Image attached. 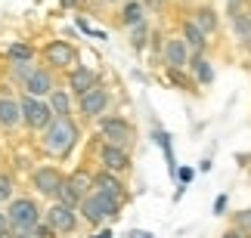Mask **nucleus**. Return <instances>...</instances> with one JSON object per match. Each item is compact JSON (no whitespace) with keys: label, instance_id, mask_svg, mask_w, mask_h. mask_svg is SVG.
Listing matches in <instances>:
<instances>
[{"label":"nucleus","instance_id":"nucleus-7","mask_svg":"<svg viewBox=\"0 0 251 238\" xmlns=\"http://www.w3.org/2000/svg\"><path fill=\"white\" fill-rule=\"evenodd\" d=\"M28 183H31V189L37 192V198L59 201V192H62V186H65V170L56 167V164H41V167L31 170Z\"/></svg>","mask_w":251,"mask_h":238},{"label":"nucleus","instance_id":"nucleus-22","mask_svg":"<svg viewBox=\"0 0 251 238\" xmlns=\"http://www.w3.org/2000/svg\"><path fill=\"white\" fill-rule=\"evenodd\" d=\"M3 56H6V62H34L41 56V50L31 41H9L3 46Z\"/></svg>","mask_w":251,"mask_h":238},{"label":"nucleus","instance_id":"nucleus-24","mask_svg":"<svg viewBox=\"0 0 251 238\" xmlns=\"http://www.w3.org/2000/svg\"><path fill=\"white\" fill-rule=\"evenodd\" d=\"M47 102H50V108H53L56 118H75V96H72L69 90L56 87L50 96H47Z\"/></svg>","mask_w":251,"mask_h":238},{"label":"nucleus","instance_id":"nucleus-28","mask_svg":"<svg viewBox=\"0 0 251 238\" xmlns=\"http://www.w3.org/2000/svg\"><path fill=\"white\" fill-rule=\"evenodd\" d=\"M34 71V62H9V81L22 87V81Z\"/></svg>","mask_w":251,"mask_h":238},{"label":"nucleus","instance_id":"nucleus-27","mask_svg":"<svg viewBox=\"0 0 251 238\" xmlns=\"http://www.w3.org/2000/svg\"><path fill=\"white\" fill-rule=\"evenodd\" d=\"M16 198V176L9 170H0V207H6Z\"/></svg>","mask_w":251,"mask_h":238},{"label":"nucleus","instance_id":"nucleus-25","mask_svg":"<svg viewBox=\"0 0 251 238\" xmlns=\"http://www.w3.org/2000/svg\"><path fill=\"white\" fill-rule=\"evenodd\" d=\"M165 81L171 84V87H177L180 93H192V96L199 93L196 81H192V74L186 68H165Z\"/></svg>","mask_w":251,"mask_h":238},{"label":"nucleus","instance_id":"nucleus-29","mask_svg":"<svg viewBox=\"0 0 251 238\" xmlns=\"http://www.w3.org/2000/svg\"><path fill=\"white\" fill-rule=\"evenodd\" d=\"M233 226H236V229L251 232V207H245V211H236V214H233Z\"/></svg>","mask_w":251,"mask_h":238},{"label":"nucleus","instance_id":"nucleus-9","mask_svg":"<svg viewBox=\"0 0 251 238\" xmlns=\"http://www.w3.org/2000/svg\"><path fill=\"white\" fill-rule=\"evenodd\" d=\"M93 192V173L84 167H75L72 173H65V186L59 192V201L69 207H81V201Z\"/></svg>","mask_w":251,"mask_h":238},{"label":"nucleus","instance_id":"nucleus-2","mask_svg":"<svg viewBox=\"0 0 251 238\" xmlns=\"http://www.w3.org/2000/svg\"><path fill=\"white\" fill-rule=\"evenodd\" d=\"M124 204H127V201L112 198V195H105V192H90V195L81 201L78 214H81V220L90 226V229H102L105 223L118 220V216L124 214Z\"/></svg>","mask_w":251,"mask_h":238},{"label":"nucleus","instance_id":"nucleus-31","mask_svg":"<svg viewBox=\"0 0 251 238\" xmlns=\"http://www.w3.org/2000/svg\"><path fill=\"white\" fill-rule=\"evenodd\" d=\"M226 207H229V195H217V198H214V214H217V216H224V214H226Z\"/></svg>","mask_w":251,"mask_h":238},{"label":"nucleus","instance_id":"nucleus-14","mask_svg":"<svg viewBox=\"0 0 251 238\" xmlns=\"http://www.w3.org/2000/svg\"><path fill=\"white\" fill-rule=\"evenodd\" d=\"M189 46L183 43L180 34H168L165 37V50H161V68H189Z\"/></svg>","mask_w":251,"mask_h":238},{"label":"nucleus","instance_id":"nucleus-3","mask_svg":"<svg viewBox=\"0 0 251 238\" xmlns=\"http://www.w3.org/2000/svg\"><path fill=\"white\" fill-rule=\"evenodd\" d=\"M96 136L109 146H118V149H133L137 146V127H133L130 118L124 115H102L96 121Z\"/></svg>","mask_w":251,"mask_h":238},{"label":"nucleus","instance_id":"nucleus-10","mask_svg":"<svg viewBox=\"0 0 251 238\" xmlns=\"http://www.w3.org/2000/svg\"><path fill=\"white\" fill-rule=\"evenodd\" d=\"M96 161H100V170H109V173H118V176H127L133 170V158L127 149H118V146H109V142H96Z\"/></svg>","mask_w":251,"mask_h":238},{"label":"nucleus","instance_id":"nucleus-21","mask_svg":"<svg viewBox=\"0 0 251 238\" xmlns=\"http://www.w3.org/2000/svg\"><path fill=\"white\" fill-rule=\"evenodd\" d=\"M186 71L192 74L196 87H211V84H214V78H217V71H214V62L208 59V53H205V56H192V59H189V68H186Z\"/></svg>","mask_w":251,"mask_h":238},{"label":"nucleus","instance_id":"nucleus-4","mask_svg":"<svg viewBox=\"0 0 251 238\" xmlns=\"http://www.w3.org/2000/svg\"><path fill=\"white\" fill-rule=\"evenodd\" d=\"M3 211L13 229H34L37 223H44V207L34 195H16Z\"/></svg>","mask_w":251,"mask_h":238},{"label":"nucleus","instance_id":"nucleus-23","mask_svg":"<svg viewBox=\"0 0 251 238\" xmlns=\"http://www.w3.org/2000/svg\"><path fill=\"white\" fill-rule=\"evenodd\" d=\"M152 139H155V146L161 149V155H165V164H168V173L174 176V179H177V158H174V142H171V133L165 130V127H158V124H155V127H152Z\"/></svg>","mask_w":251,"mask_h":238},{"label":"nucleus","instance_id":"nucleus-16","mask_svg":"<svg viewBox=\"0 0 251 238\" xmlns=\"http://www.w3.org/2000/svg\"><path fill=\"white\" fill-rule=\"evenodd\" d=\"M180 37H183V43L189 46V53H192V56H205V53H208V43H211V41H208V34L201 31V28L192 22L189 16H183V19H180Z\"/></svg>","mask_w":251,"mask_h":238},{"label":"nucleus","instance_id":"nucleus-5","mask_svg":"<svg viewBox=\"0 0 251 238\" xmlns=\"http://www.w3.org/2000/svg\"><path fill=\"white\" fill-rule=\"evenodd\" d=\"M19 108H22V127L28 133H44L56 121L50 102L34 99V96H28V93H19Z\"/></svg>","mask_w":251,"mask_h":238},{"label":"nucleus","instance_id":"nucleus-30","mask_svg":"<svg viewBox=\"0 0 251 238\" xmlns=\"http://www.w3.org/2000/svg\"><path fill=\"white\" fill-rule=\"evenodd\" d=\"M192 179H196V170H192V167H180V170H177V186L186 189Z\"/></svg>","mask_w":251,"mask_h":238},{"label":"nucleus","instance_id":"nucleus-33","mask_svg":"<svg viewBox=\"0 0 251 238\" xmlns=\"http://www.w3.org/2000/svg\"><path fill=\"white\" fill-rule=\"evenodd\" d=\"M9 229H13V226H9V220H6V211L0 207V235H6Z\"/></svg>","mask_w":251,"mask_h":238},{"label":"nucleus","instance_id":"nucleus-8","mask_svg":"<svg viewBox=\"0 0 251 238\" xmlns=\"http://www.w3.org/2000/svg\"><path fill=\"white\" fill-rule=\"evenodd\" d=\"M109 106H112L109 84H96L81 99H75V111H78V118H84V121H100L102 115H109Z\"/></svg>","mask_w":251,"mask_h":238},{"label":"nucleus","instance_id":"nucleus-1","mask_svg":"<svg viewBox=\"0 0 251 238\" xmlns=\"http://www.w3.org/2000/svg\"><path fill=\"white\" fill-rule=\"evenodd\" d=\"M78 142H81L78 118H56L50 127L41 133L37 146H41V151L50 161H65V158H72V151L78 149Z\"/></svg>","mask_w":251,"mask_h":238},{"label":"nucleus","instance_id":"nucleus-11","mask_svg":"<svg viewBox=\"0 0 251 238\" xmlns=\"http://www.w3.org/2000/svg\"><path fill=\"white\" fill-rule=\"evenodd\" d=\"M44 223L50 226L56 235H72V232H78V226H81V214H78V207H69V204H62V201H53L44 211Z\"/></svg>","mask_w":251,"mask_h":238},{"label":"nucleus","instance_id":"nucleus-17","mask_svg":"<svg viewBox=\"0 0 251 238\" xmlns=\"http://www.w3.org/2000/svg\"><path fill=\"white\" fill-rule=\"evenodd\" d=\"M189 19L208 34V41L220 34V13H217V6H211V3H196V6L189 9Z\"/></svg>","mask_w":251,"mask_h":238},{"label":"nucleus","instance_id":"nucleus-36","mask_svg":"<svg viewBox=\"0 0 251 238\" xmlns=\"http://www.w3.org/2000/svg\"><path fill=\"white\" fill-rule=\"evenodd\" d=\"M130 238H155L152 232H130Z\"/></svg>","mask_w":251,"mask_h":238},{"label":"nucleus","instance_id":"nucleus-34","mask_svg":"<svg viewBox=\"0 0 251 238\" xmlns=\"http://www.w3.org/2000/svg\"><path fill=\"white\" fill-rule=\"evenodd\" d=\"M90 238H115V235H112V229H96Z\"/></svg>","mask_w":251,"mask_h":238},{"label":"nucleus","instance_id":"nucleus-18","mask_svg":"<svg viewBox=\"0 0 251 238\" xmlns=\"http://www.w3.org/2000/svg\"><path fill=\"white\" fill-rule=\"evenodd\" d=\"M22 127V108H19V96L13 93H3L0 96V130L3 133H13Z\"/></svg>","mask_w":251,"mask_h":238},{"label":"nucleus","instance_id":"nucleus-6","mask_svg":"<svg viewBox=\"0 0 251 238\" xmlns=\"http://www.w3.org/2000/svg\"><path fill=\"white\" fill-rule=\"evenodd\" d=\"M41 59H44V68H50L56 74V71H72L75 65L81 62V53H78L75 43L56 37V41H47L41 46Z\"/></svg>","mask_w":251,"mask_h":238},{"label":"nucleus","instance_id":"nucleus-19","mask_svg":"<svg viewBox=\"0 0 251 238\" xmlns=\"http://www.w3.org/2000/svg\"><path fill=\"white\" fill-rule=\"evenodd\" d=\"M146 16H149V9H146L143 0H124V3L118 6V13H115V22H118L124 31H130L133 25L146 22Z\"/></svg>","mask_w":251,"mask_h":238},{"label":"nucleus","instance_id":"nucleus-20","mask_svg":"<svg viewBox=\"0 0 251 238\" xmlns=\"http://www.w3.org/2000/svg\"><path fill=\"white\" fill-rule=\"evenodd\" d=\"M226 19H229V31H233L239 50L251 53V13L242 9V13H233V16H226Z\"/></svg>","mask_w":251,"mask_h":238},{"label":"nucleus","instance_id":"nucleus-32","mask_svg":"<svg viewBox=\"0 0 251 238\" xmlns=\"http://www.w3.org/2000/svg\"><path fill=\"white\" fill-rule=\"evenodd\" d=\"M220 238H251V232H245V229H236V226H229V229L220 235Z\"/></svg>","mask_w":251,"mask_h":238},{"label":"nucleus","instance_id":"nucleus-12","mask_svg":"<svg viewBox=\"0 0 251 238\" xmlns=\"http://www.w3.org/2000/svg\"><path fill=\"white\" fill-rule=\"evenodd\" d=\"M96 84H102V78H100V71L96 68H90V65H75L72 71H65V90L72 93L75 99H81L87 90H93Z\"/></svg>","mask_w":251,"mask_h":238},{"label":"nucleus","instance_id":"nucleus-35","mask_svg":"<svg viewBox=\"0 0 251 238\" xmlns=\"http://www.w3.org/2000/svg\"><path fill=\"white\" fill-rule=\"evenodd\" d=\"M59 6L62 9H75V6H78V0H59Z\"/></svg>","mask_w":251,"mask_h":238},{"label":"nucleus","instance_id":"nucleus-15","mask_svg":"<svg viewBox=\"0 0 251 238\" xmlns=\"http://www.w3.org/2000/svg\"><path fill=\"white\" fill-rule=\"evenodd\" d=\"M93 192H105L112 198H121V201H127L130 192H127V183H124V176L118 173H109V170H93Z\"/></svg>","mask_w":251,"mask_h":238},{"label":"nucleus","instance_id":"nucleus-13","mask_svg":"<svg viewBox=\"0 0 251 238\" xmlns=\"http://www.w3.org/2000/svg\"><path fill=\"white\" fill-rule=\"evenodd\" d=\"M19 90L28 93V96H34V99H47V96L56 90V78H53L50 68H44V65H34V71L22 81V87H19Z\"/></svg>","mask_w":251,"mask_h":238},{"label":"nucleus","instance_id":"nucleus-26","mask_svg":"<svg viewBox=\"0 0 251 238\" xmlns=\"http://www.w3.org/2000/svg\"><path fill=\"white\" fill-rule=\"evenodd\" d=\"M149 41H152V25H149V19H146V22H140V25H133L130 31H127V43H130L133 53H146Z\"/></svg>","mask_w":251,"mask_h":238}]
</instances>
